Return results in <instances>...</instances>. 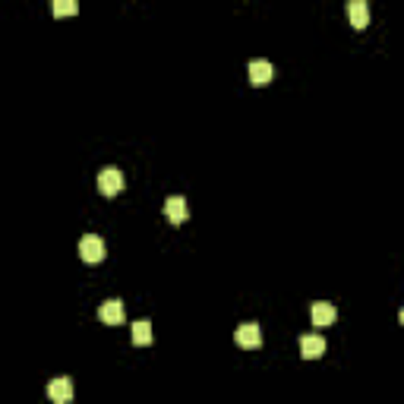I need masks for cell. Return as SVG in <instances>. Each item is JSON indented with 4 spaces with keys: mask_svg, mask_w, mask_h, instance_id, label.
Instances as JSON below:
<instances>
[{
    "mask_svg": "<svg viewBox=\"0 0 404 404\" xmlns=\"http://www.w3.org/2000/svg\"><path fill=\"white\" fill-rule=\"evenodd\" d=\"M47 398H51L54 404L73 401V382L67 379V376H57V379H51V385H47Z\"/></svg>",
    "mask_w": 404,
    "mask_h": 404,
    "instance_id": "obj_5",
    "label": "cell"
},
{
    "mask_svg": "<svg viewBox=\"0 0 404 404\" xmlns=\"http://www.w3.org/2000/svg\"><path fill=\"white\" fill-rule=\"evenodd\" d=\"M98 319L101 322H108V326H120V322H124V303L117 300H104L98 306Z\"/></svg>",
    "mask_w": 404,
    "mask_h": 404,
    "instance_id": "obj_9",
    "label": "cell"
},
{
    "mask_svg": "<svg viewBox=\"0 0 404 404\" xmlns=\"http://www.w3.org/2000/svg\"><path fill=\"white\" fill-rule=\"evenodd\" d=\"M300 354L303 360H316L326 354V338L322 335H300Z\"/></svg>",
    "mask_w": 404,
    "mask_h": 404,
    "instance_id": "obj_6",
    "label": "cell"
},
{
    "mask_svg": "<svg viewBox=\"0 0 404 404\" xmlns=\"http://www.w3.org/2000/svg\"><path fill=\"white\" fill-rule=\"evenodd\" d=\"M51 10H54L57 19H63V16H76L79 0H54V3H51Z\"/></svg>",
    "mask_w": 404,
    "mask_h": 404,
    "instance_id": "obj_12",
    "label": "cell"
},
{
    "mask_svg": "<svg viewBox=\"0 0 404 404\" xmlns=\"http://www.w3.org/2000/svg\"><path fill=\"white\" fill-rule=\"evenodd\" d=\"M164 215H168V221H171L174 227H180L190 218L187 199H183V196H168V199H164Z\"/></svg>",
    "mask_w": 404,
    "mask_h": 404,
    "instance_id": "obj_3",
    "label": "cell"
},
{
    "mask_svg": "<svg viewBox=\"0 0 404 404\" xmlns=\"http://www.w3.org/2000/svg\"><path fill=\"white\" fill-rule=\"evenodd\" d=\"M79 256L86 259V262H101V259L108 256V249H104V240H101L98 234H86V237L79 240Z\"/></svg>",
    "mask_w": 404,
    "mask_h": 404,
    "instance_id": "obj_1",
    "label": "cell"
},
{
    "mask_svg": "<svg viewBox=\"0 0 404 404\" xmlns=\"http://www.w3.org/2000/svg\"><path fill=\"white\" fill-rule=\"evenodd\" d=\"M234 338H237V344L247 350H256L262 348V328L256 326V322H243L237 332H234Z\"/></svg>",
    "mask_w": 404,
    "mask_h": 404,
    "instance_id": "obj_2",
    "label": "cell"
},
{
    "mask_svg": "<svg viewBox=\"0 0 404 404\" xmlns=\"http://www.w3.org/2000/svg\"><path fill=\"white\" fill-rule=\"evenodd\" d=\"M398 322H401V326H404V306H401V313H398Z\"/></svg>",
    "mask_w": 404,
    "mask_h": 404,
    "instance_id": "obj_13",
    "label": "cell"
},
{
    "mask_svg": "<svg viewBox=\"0 0 404 404\" xmlns=\"http://www.w3.org/2000/svg\"><path fill=\"white\" fill-rule=\"evenodd\" d=\"M152 322H146V319H139V322H133V344H152Z\"/></svg>",
    "mask_w": 404,
    "mask_h": 404,
    "instance_id": "obj_11",
    "label": "cell"
},
{
    "mask_svg": "<svg viewBox=\"0 0 404 404\" xmlns=\"http://www.w3.org/2000/svg\"><path fill=\"white\" fill-rule=\"evenodd\" d=\"M310 319H313V326L326 328V326H332L335 319H338V310H335V303H313Z\"/></svg>",
    "mask_w": 404,
    "mask_h": 404,
    "instance_id": "obj_10",
    "label": "cell"
},
{
    "mask_svg": "<svg viewBox=\"0 0 404 404\" xmlns=\"http://www.w3.org/2000/svg\"><path fill=\"white\" fill-rule=\"evenodd\" d=\"M247 73H249V82H253V86H265V82H272L275 67L269 60H249Z\"/></svg>",
    "mask_w": 404,
    "mask_h": 404,
    "instance_id": "obj_8",
    "label": "cell"
},
{
    "mask_svg": "<svg viewBox=\"0 0 404 404\" xmlns=\"http://www.w3.org/2000/svg\"><path fill=\"white\" fill-rule=\"evenodd\" d=\"M98 190H101V196H117L124 190V174L117 171V168H104L98 174Z\"/></svg>",
    "mask_w": 404,
    "mask_h": 404,
    "instance_id": "obj_4",
    "label": "cell"
},
{
    "mask_svg": "<svg viewBox=\"0 0 404 404\" xmlns=\"http://www.w3.org/2000/svg\"><path fill=\"white\" fill-rule=\"evenodd\" d=\"M348 19L357 32H363L370 25V7H366V0H348Z\"/></svg>",
    "mask_w": 404,
    "mask_h": 404,
    "instance_id": "obj_7",
    "label": "cell"
}]
</instances>
